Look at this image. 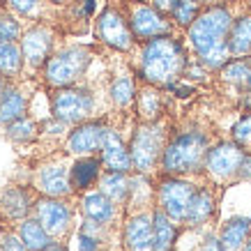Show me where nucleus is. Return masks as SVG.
Wrapping results in <instances>:
<instances>
[{"label":"nucleus","instance_id":"18","mask_svg":"<svg viewBox=\"0 0 251 251\" xmlns=\"http://www.w3.org/2000/svg\"><path fill=\"white\" fill-rule=\"evenodd\" d=\"M78 210H81L83 219H90L95 224L108 226V228H118V226H122L118 221H125V207L118 205L115 201H111L99 189L81 194L78 196Z\"/></svg>","mask_w":251,"mask_h":251},{"label":"nucleus","instance_id":"7","mask_svg":"<svg viewBox=\"0 0 251 251\" xmlns=\"http://www.w3.org/2000/svg\"><path fill=\"white\" fill-rule=\"evenodd\" d=\"M62 30L60 25L49 21H28L25 30L21 37V51H23V76L25 78H39L44 65L49 62V58L53 55V51L58 49V39H60Z\"/></svg>","mask_w":251,"mask_h":251},{"label":"nucleus","instance_id":"23","mask_svg":"<svg viewBox=\"0 0 251 251\" xmlns=\"http://www.w3.org/2000/svg\"><path fill=\"white\" fill-rule=\"evenodd\" d=\"M166 97L161 88L148 83H138L136 106H134V120L136 122H157L166 118Z\"/></svg>","mask_w":251,"mask_h":251},{"label":"nucleus","instance_id":"32","mask_svg":"<svg viewBox=\"0 0 251 251\" xmlns=\"http://www.w3.org/2000/svg\"><path fill=\"white\" fill-rule=\"evenodd\" d=\"M16 230H19V235H21V240L25 242V247H28V251H44L49 249L53 242V237L49 235L44 230V226L39 224L35 217H28V219H23L19 226H16Z\"/></svg>","mask_w":251,"mask_h":251},{"label":"nucleus","instance_id":"15","mask_svg":"<svg viewBox=\"0 0 251 251\" xmlns=\"http://www.w3.org/2000/svg\"><path fill=\"white\" fill-rule=\"evenodd\" d=\"M108 127H111V115L97 118V120H88L81 122L76 127H72L62 143V152L69 154L72 159L76 157H88V154H99L101 152V145L106 141Z\"/></svg>","mask_w":251,"mask_h":251},{"label":"nucleus","instance_id":"33","mask_svg":"<svg viewBox=\"0 0 251 251\" xmlns=\"http://www.w3.org/2000/svg\"><path fill=\"white\" fill-rule=\"evenodd\" d=\"M203 9H205L203 0H175L173 12H171V21L175 23V28L180 32H187L189 25L201 16Z\"/></svg>","mask_w":251,"mask_h":251},{"label":"nucleus","instance_id":"43","mask_svg":"<svg viewBox=\"0 0 251 251\" xmlns=\"http://www.w3.org/2000/svg\"><path fill=\"white\" fill-rule=\"evenodd\" d=\"M49 2H51V5H55V7H67L72 0H49Z\"/></svg>","mask_w":251,"mask_h":251},{"label":"nucleus","instance_id":"46","mask_svg":"<svg viewBox=\"0 0 251 251\" xmlns=\"http://www.w3.org/2000/svg\"><path fill=\"white\" fill-rule=\"evenodd\" d=\"M129 2H145V0H129Z\"/></svg>","mask_w":251,"mask_h":251},{"label":"nucleus","instance_id":"2","mask_svg":"<svg viewBox=\"0 0 251 251\" xmlns=\"http://www.w3.org/2000/svg\"><path fill=\"white\" fill-rule=\"evenodd\" d=\"M136 76L141 83L168 90L173 83L184 78V69L191 60L187 42L177 35L154 37L136 46Z\"/></svg>","mask_w":251,"mask_h":251},{"label":"nucleus","instance_id":"1","mask_svg":"<svg viewBox=\"0 0 251 251\" xmlns=\"http://www.w3.org/2000/svg\"><path fill=\"white\" fill-rule=\"evenodd\" d=\"M235 21V9L228 2L205 5L196 21L184 32V42L201 65L210 72H219L233 58L228 49V35Z\"/></svg>","mask_w":251,"mask_h":251},{"label":"nucleus","instance_id":"29","mask_svg":"<svg viewBox=\"0 0 251 251\" xmlns=\"http://www.w3.org/2000/svg\"><path fill=\"white\" fill-rule=\"evenodd\" d=\"M228 49L233 58H249L251 55V12L235 14V21H233L228 35Z\"/></svg>","mask_w":251,"mask_h":251},{"label":"nucleus","instance_id":"6","mask_svg":"<svg viewBox=\"0 0 251 251\" xmlns=\"http://www.w3.org/2000/svg\"><path fill=\"white\" fill-rule=\"evenodd\" d=\"M49 111L53 118L62 120L69 127H76L81 122L97 120L104 118L101 111V101H99L97 90L83 83L72 85V88H60V90H49Z\"/></svg>","mask_w":251,"mask_h":251},{"label":"nucleus","instance_id":"27","mask_svg":"<svg viewBox=\"0 0 251 251\" xmlns=\"http://www.w3.org/2000/svg\"><path fill=\"white\" fill-rule=\"evenodd\" d=\"M5 129V138L9 143L19 145V148H25V145L37 143L39 136H42V118H35V115H23L21 120L12 122Z\"/></svg>","mask_w":251,"mask_h":251},{"label":"nucleus","instance_id":"17","mask_svg":"<svg viewBox=\"0 0 251 251\" xmlns=\"http://www.w3.org/2000/svg\"><path fill=\"white\" fill-rule=\"evenodd\" d=\"M138 76L131 65H120L113 72V76L108 81L106 99L111 111H118L120 115H134L136 106V95H138Z\"/></svg>","mask_w":251,"mask_h":251},{"label":"nucleus","instance_id":"8","mask_svg":"<svg viewBox=\"0 0 251 251\" xmlns=\"http://www.w3.org/2000/svg\"><path fill=\"white\" fill-rule=\"evenodd\" d=\"M78 198H49L37 196L32 205V217L44 226V230L53 237V242H67L76 233Z\"/></svg>","mask_w":251,"mask_h":251},{"label":"nucleus","instance_id":"41","mask_svg":"<svg viewBox=\"0 0 251 251\" xmlns=\"http://www.w3.org/2000/svg\"><path fill=\"white\" fill-rule=\"evenodd\" d=\"M240 106H242L244 111H251V85L244 90L242 97H240Z\"/></svg>","mask_w":251,"mask_h":251},{"label":"nucleus","instance_id":"40","mask_svg":"<svg viewBox=\"0 0 251 251\" xmlns=\"http://www.w3.org/2000/svg\"><path fill=\"white\" fill-rule=\"evenodd\" d=\"M148 2H150L157 12H161V14H166V16H171L173 5H175V0H148Z\"/></svg>","mask_w":251,"mask_h":251},{"label":"nucleus","instance_id":"24","mask_svg":"<svg viewBox=\"0 0 251 251\" xmlns=\"http://www.w3.org/2000/svg\"><path fill=\"white\" fill-rule=\"evenodd\" d=\"M2 2L25 21H49L60 25L62 7H55L49 0H2Z\"/></svg>","mask_w":251,"mask_h":251},{"label":"nucleus","instance_id":"37","mask_svg":"<svg viewBox=\"0 0 251 251\" xmlns=\"http://www.w3.org/2000/svg\"><path fill=\"white\" fill-rule=\"evenodd\" d=\"M74 242H76V251H104L108 249L106 242L101 240V237L92 235V233H88V230L83 228H76V233H74Z\"/></svg>","mask_w":251,"mask_h":251},{"label":"nucleus","instance_id":"25","mask_svg":"<svg viewBox=\"0 0 251 251\" xmlns=\"http://www.w3.org/2000/svg\"><path fill=\"white\" fill-rule=\"evenodd\" d=\"M221 85L233 88L242 97L244 90L251 85V58H230L219 72H214Z\"/></svg>","mask_w":251,"mask_h":251},{"label":"nucleus","instance_id":"4","mask_svg":"<svg viewBox=\"0 0 251 251\" xmlns=\"http://www.w3.org/2000/svg\"><path fill=\"white\" fill-rule=\"evenodd\" d=\"M95 62V49L85 44H60L44 65L39 81L46 90H60L83 83Z\"/></svg>","mask_w":251,"mask_h":251},{"label":"nucleus","instance_id":"30","mask_svg":"<svg viewBox=\"0 0 251 251\" xmlns=\"http://www.w3.org/2000/svg\"><path fill=\"white\" fill-rule=\"evenodd\" d=\"M99 191H104L111 201H115L118 205H127L131 191V173H113V171H104L97 184Z\"/></svg>","mask_w":251,"mask_h":251},{"label":"nucleus","instance_id":"26","mask_svg":"<svg viewBox=\"0 0 251 251\" xmlns=\"http://www.w3.org/2000/svg\"><path fill=\"white\" fill-rule=\"evenodd\" d=\"M217 235L226 251H242L251 235V217H230L221 224Z\"/></svg>","mask_w":251,"mask_h":251},{"label":"nucleus","instance_id":"45","mask_svg":"<svg viewBox=\"0 0 251 251\" xmlns=\"http://www.w3.org/2000/svg\"><path fill=\"white\" fill-rule=\"evenodd\" d=\"M242 251H251V235H249V240H247V244H244Z\"/></svg>","mask_w":251,"mask_h":251},{"label":"nucleus","instance_id":"12","mask_svg":"<svg viewBox=\"0 0 251 251\" xmlns=\"http://www.w3.org/2000/svg\"><path fill=\"white\" fill-rule=\"evenodd\" d=\"M203 180H194V177H177V175H159L154 189H157V207L171 217L177 224H184L187 210L194 194H196L198 184Z\"/></svg>","mask_w":251,"mask_h":251},{"label":"nucleus","instance_id":"11","mask_svg":"<svg viewBox=\"0 0 251 251\" xmlns=\"http://www.w3.org/2000/svg\"><path fill=\"white\" fill-rule=\"evenodd\" d=\"M244 154H247V150L242 145H237L233 138L230 141H214L205 154L203 177L207 182L217 184L219 189L237 182V173H240V164H242Z\"/></svg>","mask_w":251,"mask_h":251},{"label":"nucleus","instance_id":"5","mask_svg":"<svg viewBox=\"0 0 251 251\" xmlns=\"http://www.w3.org/2000/svg\"><path fill=\"white\" fill-rule=\"evenodd\" d=\"M171 138V122L161 118L157 122H134L129 131V154L134 173L154 175L159 171L161 154Z\"/></svg>","mask_w":251,"mask_h":251},{"label":"nucleus","instance_id":"38","mask_svg":"<svg viewBox=\"0 0 251 251\" xmlns=\"http://www.w3.org/2000/svg\"><path fill=\"white\" fill-rule=\"evenodd\" d=\"M196 251H226V249H224V244H221L217 233H207V235L203 237V242L198 244Z\"/></svg>","mask_w":251,"mask_h":251},{"label":"nucleus","instance_id":"14","mask_svg":"<svg viewBox=\"0 0 251 251\" xmlns=\"http://www.w3.org/2000/svg\"><path fill=\"white\" fill-rule=\"evenodd\" d=\"M125 14L129 19L131 32L136 37L138 44L150 42L154 37H166V35H177L175 23L171 21V16L161 14L145 0V2H129V0H120Z\"/></svg>","mask_w":251,"mask_h":251},{"label":"nucleus","instance_id":"19","mask_svg":"<svg viewBox=\"0 0 251 251\" xmlns=\"http://www.w3.org/2000/svg\"><path fill=\"white\" fill-rule=\"evenodd\" d=\"M154 210V207H152ZM152 210L131 212L125 217L120 228L122 249L125 251H157L154 249V230H152Z\"/></svg>","mask_w":251,"mask_h":251},{"label":"nucleus","instance_id":"36","mask_svg":"<svg viewBox=\"0 0 251 251\" xmlns=\"http://www.w3.org/2000/svg\"><path fill=\"white\" fill-rule=\"evenodd\" d=\"M0 251H28V247H25V242L21 240L14 226L0 224Z\"/></svg>","mask_w":251,"mask_h":251},{"label":"nucleus","instance_id":"13","mask_svg":"<svg viewBox=\"0 0 251 251\" xmlns=\"http://www.w3.org/2000/svg\"><path fill=\"white\" fill-rule=\"evenodd\" d=\"M39 85V78L0 76V127H7L30 113V104Z\"/></svg>","mask_w":251,"mask_h":251},{"label":"nucleus","instance_id":"39","mask_svg":"<svg viewBox=\"0 0 251 251\" xmlns=\"http://www.w3.org/2000/svg\"><path fill=\"white\" fill-rule=\"evenodd\" d=\"M237 182H251V150H247V154H244L242 164H240Z\"/></svg>","mask_w":251,"mask_h":251},{"label":"nucleus","instance_id":"47","mask_svg":"<svg viewBox=\"0 0 251 251\" xmlns=\"http://www.w3.org/2000/svg\"><path fill=\"white\" fill-rule=\"evenodd\" d=\"M104 251H118V249H111V247H108V249H104Z\"/></svg>","mask_w":251,"mask_h":251},{"label":"nucleus","instance_id":"35","mask_svg":"<svg viewBox=\"0 0 251 251\" xmlns=\"http://www.w3.org/2000/svg\"><path fill=\"white\" fill-rule=\"evenodd\" d=\"M230 138H233L237 145H242L244 150H251V111H247V113L233 125Z\"/></svg>","mask_w":251,"mask_h":251},{"label":"nucleus","instance_id":"3","mask_svg":"<svg viewBox=\"0 0 251 251\" xmlns=\"http://www.w3.org/2000/svg\"><path fill=\"white\" fill-rule=\"evenodd\" d=\"M214 141L217 138L203 127H184V129L171 131V138L161 154L159 175L205 180L203 177L205 154Z\"/></svg>","mask_w":251,"mask_h":251},{"label":"nucleus","instance_id":"44","mask_svg":"<svg viewBox=\"0 0 251 251\" xmlns=\"http://www.w3.org/2000/svg\"><path fill=\"white\" fill-rule=\"evenodd\" d=\"M205 5H221V2H228V0H203Z\"/></svg>","mask_w":251,"mask_h":251},{"label":"nucleus","instance_id":"20","mask_svg":"<svg viewBox=\"0 0 251 251\" xmlns=\"http://www.w3.org/2000/svg\"><path fill=\"white\" fill-rule=\"evenodd\" d=\"M99 159L104 164V171L134 173V164H131V154H129V141H125L120 127H115V125L108 127L106 141L101 145Z\"/></svg>","mask_w":251,"mask_h":251},{"label":"nucleus","instance_id":"9","mask_svg":"<svg viewBox=\"0 0 251 251\" xmlns=\"http://www.w3.org/2000/svg\"><path fill=\"white\" fill-rule=\"evenodd\" d=\"M69 168H72V157L60 150V152H53L44 159H39L32 168L28 182L32 184V189L39 196L76 198V194L72 189V180H69Z\"/></svg>","mask_w":251,"mask_h":251},{"label":"nucleus","instance_id":"42","mask_svg":"<svg viewBox=\"0 0 251 251\" xmlns=\"http://www.w3.org/2000/svg\"><path fill=\"white\" fill-rule=\"evenodd\" d=\"M44 251H72L67 247V242H55V244H51L49 249H44Z\"/></svg>","mask_w":251,"mask_h":251},{"label":"nucleus","instance_id":"31","mask_svg":"<svg viewBox=\"0 0 251 251\" xmlns=\"http://www.w3.org/2000/svg\"><path fill=\"white\" fill-rule=\"evenodd\" d=\"M23 51L19 42L0 39V76L5 78H23Z\"/></svg>","mask_w":251,"mask_h":251},{"label":"nucleus","instance_id":"21","mask_svg":"<svg viewBox=\"0 0 251 251\" xmlns=\"http://www.w3.org/2000/svg\"><path fill=\"white\" fill-rule=\"evenodd\" d=\"M217 189L219 187L207 180L198 184L196 194L189 203V210H187V217H184V228H203L205 224H210V219L217 212Z\"/></svg>","mask_w":251,"mask_h":251},{"label":"nucleus","instance_id":"10","mask_svg":"<svg viewBox=\"0 0 251 251\" xmlns=\"http://www.w3.org/2000/svg\"><path fill=\"white\" fill-rule=\"evenodd\" d=\"M95 37H97V42L101 46L125 55L134 53L138 46L125 9H122V5L113 2V0L95 16Z\"/></svg>","mask_w":251,"mask_h":251},{"label":"nucleus","instance_id":"34","mask_svg":"<svg viewBox=\"0 0 251 251\" xmlns=\"http://www.w3.org/2000/svg\"><path fill=\"white\" fill-rule=\"evenodd\" d=\"M25 25H28L25 19H21V16L14 14L9 7H5V2L0 5V39H7V42H21Z\"/></svg>","mask_w":251,"mask_h":251},{"label":"nucleus","instance_id":"16","mask_svg":"<svg viewBox=\"0 0 251 251\" xmlns=\"http://www.w3.org/2000/svg\"><path fill=\"white\" fill-rule=\"evenodd\" d=\"M37 191L30 182H12L0 189V224L2 226H19L23 219L32 214V205L37 201Z\"/></svg>","mask_w":251,"mask_h":251},{"label":"nucleus","instance_id":"22","mask_svg":"<svg viewBox=\"0 0 251 251\" xmlns=\"http://www.w3.org/2000/svg\"><path fill=\"white\" fill-rule=\"evenodd\" d=\"M101 173H104V164L99 159V154H88V157L72 159L69 180H72V189H74L76 198L81 196V194H85V191L97 189Z\"/></svg>","mask_w":251,"mask_h":251},{"label":"nucleus","instance_id":"28","mask_svg":"<svg viewBox=\"0 0 251 251\" xmlns=\"http://www.w3.org/2000/svg\"><path fill=\"white\" fill-rule=\"evenodd\" d=\"M180 224L173 221L164 210L154 205L152 210V230H154V249L157 251H175V244H177V228Z\"/></svg>","mask_w":251,"mask_h":251}]
</instances>
